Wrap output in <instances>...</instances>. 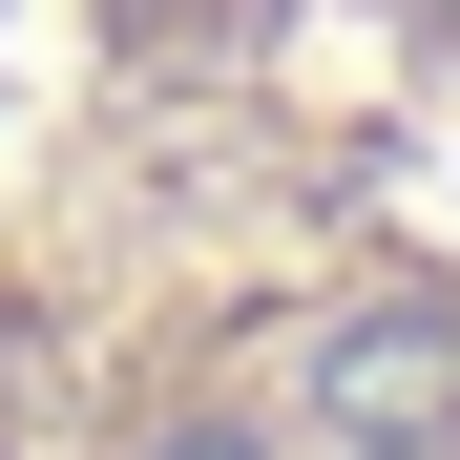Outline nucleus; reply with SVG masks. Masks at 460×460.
<instances>
[{
  "mask_svg": "<svg viewBox=\"0 0 460 460\" xmlns=\"http://www.w3.org/2000/svg\"><path fill=\"white\" fill-rule=\"evenodd\" d=\"M314 419L376 460H439L460 439V314H335L314 335Z\"/></svg>",
  "mask_w": 460,
  "mask_h": 460,
  "instance_id": "obj_1",
  "label": "nucleus"
},
{
  "mask_svg": "<svg viewBox=\"0 0 460 460\" xmlns=\"http://www.w3.org/2000/svg\"><path fill=\"white\" fill-rule=\"evenodd\" d=\"M168 460H252V439H168Z\"/></svg>",
  "mask_w": 460,
  "mask_h": 460,
  "instance_id": "obj_2",
  "label": "nucleus"
}]
</instances>
